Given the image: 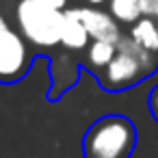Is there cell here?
<instances>
[{
	"instance_id": "3957f363",
	"label": "cell",
	"mask_w": 158,
	"mask_h": 158,
	"mask_svg": "<svg viewBox=\"0 0 158 158\" xmlns=\"http://www.w3.org/2000/svg\"><path fill=\"white\" fill-rule=\"evenodd\" d=\"M65 11L48 9L35 0H20L15 7V20L20 33L37 48H54L61 46V28H63Z\"/></svg>"
},
{
	"instance_id": "9c48e42d",
	"label": "cell",
	"mask_w": 158,
	"mask_h": 158,
	"mask_svg": "<svg viewBox=\"0 0 158 158\" xmlns=\"http://www.w3.org/2000/svg\"><path fill=\"white\" fill-rule=\"evenodd\" d=\"M108 13L126 26H132L136 20L143 18L141 13V0H108Z\"/></svg>"
},
{
	"instance_id": "6da1fadb",
	"label": "cell",
	"mask_w": 158,
	"mask_h": 158,
	"mask_svg": "<svg viewBox=\"0 0 158 158\" xmlns=\"http://www.w3.org/2000/svg\"><path fill=\"white\" fill-rule=\"evenodd\" d=\"M158 69V54L139 46L130 35L117 41V54L98 76L100 87L108 93H123L143 85Z\"/></svg>"
},
{
	"instance_id": "7c38bea8",
	"label": "cell",
	"mask_w": 158,
	"mask_h": 158,
	"mask_svg": "<svg viewBox=\"0 0 158 158\" xmlns=\"http://www.w3.org/2000/svg\"><path fill=\"white\" fill-rule=\"evenodd\" d=\"M35 2L48 7V9H56V11H65L67 9V0H35Z\"/></svg>"
},
{
	"instance_id": "5b68a950",
	"label": "cell",
	"mask_w": 158,
	"mask_h": 158,
	"mask_svg": "<svg viewBox=\"0 0 158 158\" xmlns=\"http://www.w3.org/2000/svg\"><path fill=\"white\" fill-rule=\"evenodd\" d=\"M69 11L85 24V28L89 31L91 39H102V41L117 44L123 37V33L119 28V22L108 11H102L100 7H93V5L91 7H74Z\"/></svg>"
},
{
	"instance_id": "8fae6325",
	"label": "cell",
	"mask_w": 158,
	"mask_h": 158,
	"mask_svg": "<svg viewBox=\"0 0 158 158\" xmlns=\"http://www.w3.org/2000/svg\"><path fill=\"white\" fill-rule=\"evenodd\" d=\"M141 13L158 22V0H141Z\"/></svg>"
},
{
	"instance_id": "8992f818",
	"label": "cell",
	"mask_w": 158,
	"mask_h": 158,
	"mask_svg": "<svg viewBox=\"0 0 158 158\" xmlns=\"http://www.w3.org/2000/svg\"><path fill=\"white\" fill-rule=\"evenodd\" d=\"M89 44H91V35L85 28V24L69 9H65L63 28H61V46L69 52H80V50H87Z\"/></svg>"
},
{
	"instance_id": "4fadbf2b",
	"label": "cell",
	"mask_w": 158,
	"mask_h": 158,
	"mask_svg": "<svg viewBox=\"0 0 158 158\" xmlns=\"http://www.w3.org/2000/svg\"><path fill=\"white\" fill-rule=\"evenodd\" d=\"M89 5H93V7H98V5H104V2H108V0H87Z\"/></svg>"
},
{
	"instance_id": "277c9868",
	"label": "cell",
	"mask_w": 158,
	"mask_h": 158,
	"mask_svg": "<svg viewBox=\"0 0 158 158\" xmlns=\"http://www.w3.org/2000/svg\"><path fill=\"white\" fill-rule=\"evenodd\" d=\"M33 65L26 37L0 13V85L20 82Z\"/></svg>"
},
{
	"instance_id": "ba28073f",
	"label": "cell",
	"mask_w": 158,
	"mask_h": 158,
	"mask_svg": "<svg viewBox=\"0 0 158 158\" xmlns=\"http://www.w3.org/2000/svg\"><path fill=\"white\" fill-rule=\"evenodd\" d=\"M128 35H130L139 46H143L145 50L158 54V22H156V20L143 15L141 20H136V22L130 26Z\"/></svg>"
},
{
	"instance_id": "52a82bcc",
	"label": "cell",
	"mask_w": 158,
	"mask_h": 158,
	"mask_svg": "<svg viewBox=\"0 0 158 158\" xmlns=\"http://www.w3.org/2000/svg\"><path fill=\"white\" fill-rule=\"evenodd\" d=\"M117 54V44L113 41H102V39H91L89 48H87V69L95 76L102 74V69L113 61V56Z\"/></svg>"
},
{
	"instance_id": "7a4b0ae2",
	"label": "cell",
	"mask_w": 158,
	"mask_h": 158,
	"mask_svg": "<svg viewBox=\"0 0 158 158\" xmlns=\"http://www.w3.org/2000/svg\"><path fill=\"white\" fill-rule=\"evenodd\" d=\"M139 143L136 123L119 113L95 119L82 139L85 158H132Z\"/></svg>"
},
{
	"instance_id": "30bf717a",
	"label": "cell",
	"mask_w": 158,
	"mask_h": 158,
	"mask_svg": "<svg viewBox=\"0 0 158 158\" xmlns=\"http://www.w3.org/2000/svg\"><path fill=\"white\" fill-rule=\"evenodd\" d=\"M147 110H149V115L156 119V123H158V85H154L149 91H147Z\"/></svg>"
}]
</instances>
